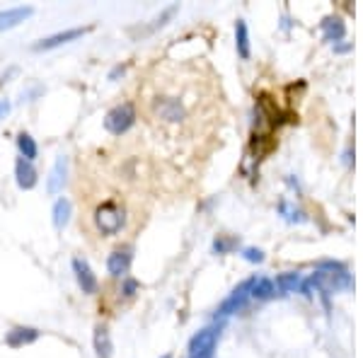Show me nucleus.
<instances>
[{
  "instance_id": "obj_1",
  "label": "nucleus",
  "mask_w": 363,
  "mask_h": 358,
  "mask_svg": "<svg viewBox=\"0 0 363 358\" xmlns=\"http://www.w3.org/2000/svg\"><path fill=\"white\" fill-rule=\"evenodd\" d=\"M94 228L102 235H117L124 225H126V211L119 206L117 201H104L94 208Z\"/></svg>"
},
{
  "instance_id": "obj_2",
  "label": "nucleus",
  "mask_w": 363,
  "mask_h": 358,
  "mask_svg": "<svg viewBox=\"0 0 363 358\" xmlns=\"http://www.w3.org/2000/svg\"><path fill=\"white\" fill-rule=\"evenodd\" d=\"M136 119H138L136 104L121 102L107 112V117H104V128H107L109 133H114V136H121V133H126L128 128L136 123Z\"/></svg>"
},
{
  "instance_id": "obj_3",
  "label": "nucleus",
  "mask_w": 363,
  "mask_h": 358,
  "mask_svg": "<svg viewBox=\"0 0 363 358\" xmlns=\"http://www.w3.org/2000/svg\"><path fill=\"white\" fill-rule=\"evenodd\" d=\"M131 262H133V250L131 247H119L109 255L107 259V271L109 276L114 278H126L128 268H131Z\"/></svg>"
},
{
  "instance_id": "obj_4",
  "label": "nucleus",
  "mask_w": 363,
  "mask_h": 358,
  "mask_svg": "<svg viewBox=\"0 0 363 358\" xmlns=\"http://www.w3.org/2000/svg\"><path fill=\"white\" fill-rule=\"evenodd\" d=\"M73 273H76V281H78V286H81L83 293H87V296L97 293L99 281H97V276H94L92 266L87 264L85 259H81V257H76V259H73Z\"/></svg>"
},
{
  "instance_id": "obj_5",
  "label": "nucleus",
  "mask_w": 363,
  "mask_h": 358,
  "mask_svg": "<svg viewBox=\"0 0 363 358\" xmlns=\"http://www.w3.org/2000/svg\"><path fill=\"white\" fill-rule=\"evenodd\" d=\"M85 32L87 29H83V27H73V29H66V32H56V34H51V37L37 42L32 49L34 51H49V49H56V46H63V44H68V42H76V39H81Z\"/></svg>"
},
{
  "instance_id": "obj_6",
  "label": "nucleus",
  "mask_w": 363,
  "mask_h": 358,
  "mask_svg": "<svg viewBox=\"0 0 363 358\" xmlns=\"http://www.w3.org/2000/svg\"><path fill=\"white\" fill-rule=\"evenodd\" d=\"M37 167H34V162L24 160V157H17L15 160V182H17L19 189H24V191H29V189L37 187Z\"/></svg>"
},
{
  "instance_id": "obj_7",
  "label": "nucleus",
  "mask_w": 363,
  "mask_h": 358,
  "mask_svg": "<svg viewBox=\"0 0 363 358\" xmlns=\"http://www.w3.org/2000/svg\"><path fill=\"white\" fill-rule=\"evenodd\" d=\"M39 336H42V332L34 330V327H12V330L5 334V344L12 346V349H19V346L34 344Z\"/></svg>"
},
{
  "instance_id": "obj_8",
  "label": "nucleus",
  "mask_w": 363,
  "mask_h": 358,
  "mask_svg": "<svg viewBox=\"0 0 363 358\" xmlns=\"http://www.w3.org/2000/svg\"><path fill=\"white\" fill-rule=\"evenodd\" d=\"M34 8H29V5H19V8H8L0 12V32L3 29H12L17 27L19 22H24L27 17H32Z\"/></svg>"
},
{
  "instance_id": "obj_9",
  "label": "nucleus",
  "mask_w": 363,
  "mask_h": 358,
  "mask_svg": "<svg viewBox=\"0 0 363 358\" xmlns=\"http://www.w3.org/2000/svg\"><path fill=\"white\" fill-rule=\"evenodd\" d=\"M66 177H68V160L66 157H58L56 162H53V170L51 175H49V182H47V191L51 194H58L63 187H66Z\"/></svg>"
},
{
  "instance_id": "obj_10",
  "label": "nucleus",
  "mask_w": 363,
  "mask_h": 358,
  "mask_svg": "<svg viewBox=\"0 0 363 358\" xmlns=\"http://www.w3.org/2000/svg\"><path fill=\"white\" fill-rule=\"evenodd\" d=\"M92 344H94V354H97V358H112V356H114L112 336H109V330H107L104 325H97V327H94Z\"/></svg>"
},
{
  "instance_id": "obj_11",
  "label": "nucleus",
  "mask_w": 363,
  "mask_h": 358,
  "mask_svg": "<svg viewBox=\"0 0 363 358\" xmlns=\"http://www.w3.org/2000/svg\"><path fill=\"white\" fill-rule=\"evenodd\" d=\"M17 151H19V157H24V160H29V162H34L37 160V155H39V146H37V141H34L29 133H19L17 136Z\"/></svg>"
},
{
  "instance_id": "obj_12",
  "label": "nucleus",
  "mask_w": 363,
  "mask_h": 358,
  "mask_svg": "<svg viewBox=\"0 0 363 358\" xmlns=\"http://www.w3.org/2000/svg\"><path fill=\"white\" fill-rule=\"evenodd\" d=\"M71 211H73V206L66 196L58 198V201L53 203V225H56L58 230L68 225V221H71Z\"/></svg>"
},
{
  "instance_id": "obj_13",
  "label": "nucleus",
  "mask_w": 363,
  "mask_h": 358,
  "mask_svg": "<svg viewBox=\"0 0 363 358\" xmlns=\"http://www.w3.org/2000/svg\"><path fill=\"white\" fill-rule=\"evenodd\" d=\"M136 291H138V281H136V278H124V286H121L124 296L133 298V296H136Z\"/></svg>"
},
{
  "instance_id": "obj_14",
  "label": "nucleus",
  "mask_w": 363,
  "mask_h": 358,
  "mask_svg": "<svg viewBox=\"0 0 363 358\" xmlns=\"http://www.w3.org/2000/svg\"><path fill=\"white\" fill-rule=\"evenodd\" d=\"M10 114V102L8 99H0V119H5Z\"/></svg>"
},
{
  "instance_id": "obj_15",
  "label": "nucleus",
  "mask_w": 363,
  "mask_h": 358,
  "mask_svg": "<svg viewBox=\"0 0 363 358\" xmlns=\"http://www.w3.org/2000/svg\"><path fill=\"white\" fill-rule=\"evenodd\" d=\"M119 76H124V66H117V68H114L112 76H109V80H117Z\"/></svg>"
},
{
  "instance_id": "obj_16",
  "label": "nucleus",
  "mask_w": 363,
  "mask_h": 358,
  "mask_svg": "<svg viewBox=\"0 0 363 358\" xmlns=\"http://www.w3.org/2000/svg\"><path fill=\"white\" fill-rule=\"evenodd\" d=\"M165 358H170V356H165Z\"/></svg>"
}]
</instances>
